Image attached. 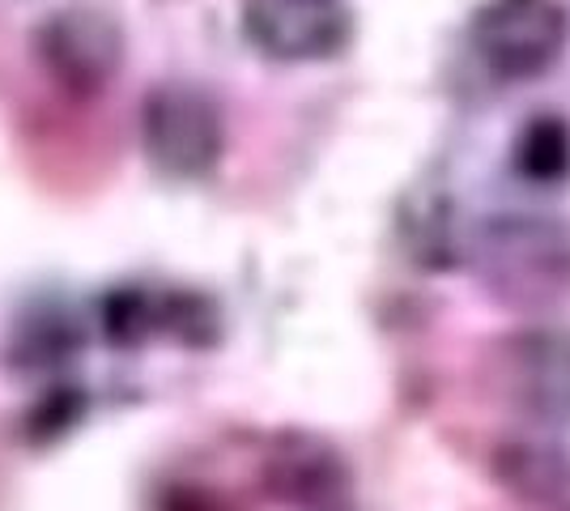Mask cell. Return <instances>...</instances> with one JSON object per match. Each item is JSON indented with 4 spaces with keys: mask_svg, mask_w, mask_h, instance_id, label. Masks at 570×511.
I'll list each match as a JSON object with an SVG mask.
<instances>
[{
    "mask_svg": "<svg viewBox=\"0 0 570 511\" xmlns=\"http://www.w3.org/2000/svg\"><path fill=\"white\" fill-rule=\"evenodd\" d=\"M494 384L502 401L537 426H570V333L558 324H528L494 350Z\"/></svg>",
    "mask_w": 570,
    "mask_h": 511,
    "instance_id": "obj_5",
    "label": "cell"
},
{
    "mask_svg": "<svg viewBox=\"0 0 570 511\" xmlns=\"http://www.w3.org/2000/svg\"><path fill=\"white\" fill-rule=\"evenodd\" d=\"M86 392L72 389V384H56L48 389L39 401H35V410L26 414V435L35 439V443H51V439L69 435L72 426L86 417Z\"/></svg>",
    "mask_w": 570,
    "mask_h": 511,
    "instance_id": "obj_13",
    "label": "cell"
},
{
    "mask_svg": "<svg viewBox=\"0 0 570 511\" xmlns=\"http://www.w3.org/2000/svg\"><path fill=\"white\" fill-rule=\"evenodd\" d=\"M243 39L273 65H324L354 43L345 0H243Z\"/></svg>",
    "mask_w": 570,
    "mask_h": 511,
    "instance_id": "obj_6",
    "label": "cell"
},
{
    "mask_svg": "<svg viewBox=\"0 0 570 511\" xmlns=\"http://www.w3.org/2000/svg\"><path fill=\"white\" fill-rule=\"evenodd\" d=\"M95 328L111 350H145L149 341H167V286L124 282L95 303Z\"/></svg>",
    "mask_w": 570,
    "mask_h": 511,
    "instance_id": "obj_10",
    "label": "cell"
},
{
    "mask_svg": "<svg viewBox=\"0 0 570 511\" xmlns=\"http://www.w3.org/2000/svg\"><path fill=\"white\" fill-rule=\"evenodd\" d=\"M35 56L60 90L77 98L102 95L124 65V30L95 4H65L35 30Z\"/></svg>",
    "mask_w": 570,
    "mask_h": 511,
    "instance_id": "obj_7",
    "label": "cell"
},
{
    "mask_svg": "<svg viewBox=\"0 0 570 511\" xmlns=\"http://www.w3.org/2000/svg\"><path fill=\"white\" fill-rule=\"evenodd\" d=\"M141 154L170 184L209 179L226 154V116L191 81H163L141 98Z\"/></svg>",
    "mask_w": 570,
    "mask_h": 511,
    "instance_id": "obj_2",
    "label": "cell"
},
{
    "mask_svg": "<svg viewBox=\"0 0 570 511\" xmlns=\"http://www.w3.org/2000/svg\"><path fill=\"white\" fill-rule=\"evenodd\" d=\"M86 350V324L60 307H39L18 324L13 337V363L26 371H60Z\"/></svg>",
    "mask_w": 570,
    "mask_h": 511,
    "instance_id": "obj_12",
    "label": "cell"
},
{
    "mask_svg": "<svg viewBox=\"0 0 570 511\" xmlns=\"http://www.w3.org/2000/svg\"><path fill=\"white\" fill-rule=\"evenodd\" d=\"M261 487L282 511H357V473L328 435L285 426L268 435Z\"/></svg>",
    "mask_w": 570,
    "mask_h": 511,
    "instance_id": "obj_4",
    "label": "cell"
},
{
    "mask_svg": "<svg viewBox=\"0 0 570 511\" xmlns=\"http://www.w3.org/2000/svg\"><path fill=\"white\" fill-rule=\"evenodd\" d=\"M464 265L511 312H541L570 294V222L537 209H502L469 230Z\"/></svg>",
    "mask_w": 570,
    "mask_h": 511,
    "instance_id": "obj_1",
    "label": "cell"
},
{
    "mask_svg": "<svg viewBox=\"0 0 570 511\" xmlns=\"http://www.w3.org/2000/svg\"><path fill=\"white\" fill-rule=\"evenodd\" d=\"M396 239L404 261L422 273H455L464 268L469 230L460 226L455 200L439 184H422L396 209Z\"/></svg>",
    "mask_w": 570,
    "mask_h": 511,
    "instance_id": "obj_9",
    "label": "cell"
},
{
    "mask_svg": "<svg viewBox=\"0 0 570 511\" xmlns=\"http://www.w3.org/2000/svg\"><path fill=\"white\" fill-rule=\"evenodd\" d=\"M567 35L562 0H481L469 22V48L490 77L523 86L562 60Z\"/></svg>",
    "mask_w": 570,
    "mask_h": 511,
    "instance_id": "obj_3",
    "label": "cell"
},
{
    "mask_svg": "<svg viewBox=\"0 0 570 511\" xmlns=\"http://www.w3.org/2000/svg\"><path fill=\"white\" fill-rule=\"evenodd\" d=\"M511 170L532 188H562L570 179V120L562 111H532L511 137Z\"/></svg>",
    "mask_w": 570,
    "mask_h": 511,
    "instance_id": "obj_11",
    "label": "cell"
},
{
    "mask_svg": "<svg viewBox=\"0 0 570 511\" xmlns=\"http://www.w3.org/2000/svg\"><path fill=\"white\" fill-rule=\"evenodd\" d=\"M158 511H235L217 490L209 487H170Z\"/></svg>",
    "mask_w": 570,
    "mask_h": 511,
    "instance_id": "obj_14",
    "label": "cell"
},
{
    "mask_svg": "<svg viewBox=\"0 0 570 511\" xmlns=\"http://www.w3.org/2000/svg\"><path fill=\"white\" fill-rule=\"evenodd\" d=\"M490 473L511 499L570 511V443L549 435H511L490 452Z\"/></svg>",
    "mask_w": 570,
    "mask_h": 511,
    "instance_id": "obj_8",
    "label": "cell"
}]
</instances>
